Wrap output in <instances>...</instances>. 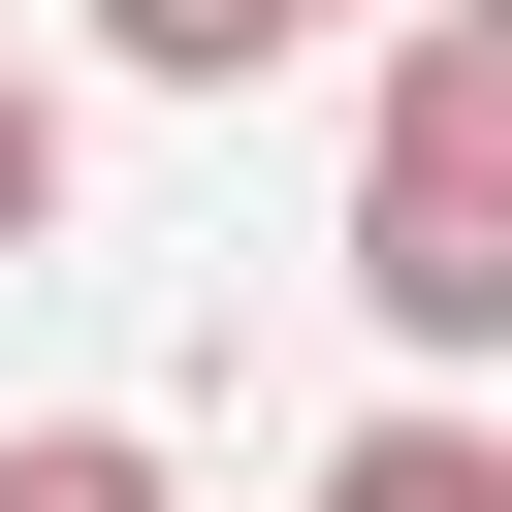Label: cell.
Here are the masks:
<instances>
[{
	"mask_svg": "<svg viewBox=\"0 0 512 512\" xmlns=\"http://www.w3.org/2000/svg\"><path fill=\"white\" fill-rule=\"evenodd\" d=\"M352 288H384V352H416V384H448V352H512V0L384 32V128H352Z\"/></svg>",
	"mask_w": 512,
	"mask_h": 512,
	"instance_id": "1",
	"label": "cell"
},
{
	"mask_svg": "<svg viewBox=\"0 0 512 512\" xmlns=\"http://www.w3.org/2000/svg\"><path fill=\"white\" fill-rule=\"evenodd\" d=\"M320 512H512V448L416 384V416H352V448H320Z\"/></svg>",
	"mask_w": 512,
	"mask_h": 512,
	"instance_id": "2",
	"label": "cell"
},
{
	"mask_svg": "<svg viewBox=\"0 0 512 512\" xmlns=\"http://www.w3.org/2000/svg\"><path fill=\"white\" fill-rule=\"evenodd\" d=\"M96 32H128V64H160V96H256V64H288V32H320V0H96Z\"/></svg>",
	"mask_w": 512,
	"mask_h": 512,
	"instance_id": "3",
	"label": "cell"
},
{
	"mask_svg": "<svg viewBox=\"0 0 512 512\" xmlns=\"http://www.w3.org/2000/svg\"><path fill=\"white\" fill-rule=\"evenodd\" d=\"M0 512H192V480H160L128 416H32V448H0Z\"/></svg>",
	"mask_w": 512,
	"mask_h": 512,
	"instance_id": "4",
	"label": "cell"
},
{
	"mask_svg": "<svg viewBox=\"0 0 512 512\" xmlns=\"http://www.w3.org/2000/svg\"><path fill=\"white\" fill-rule=\"evenodd\" d=\"M32 224H64V96L0 64V256H32Z\"/></svg>",
	"mask_w": 512,
	"mask_h": 512,
	"instance_id": "5",
	"label": "cell"
}]
</instances>
